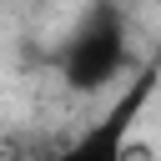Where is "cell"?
I'll return each mask as SVG.
<instances>
[{"label":"cell","instance_id":"obj_1","mask_svg":"<svg viewBox=\"0 0 161 161\" xmlns=\"http://www.w3.org/2000/svg\"><path fill=\"white\" fill-rule=\"evenodd\" d=\"M126 25H121V15L116 10H91L86 20H80V30L65 40V50H60V75L75 86V91H101V86H111L121 70H126Z\"/></svg>","mask_w":161,"mask_h":161},{"label":"cell","instance_id":"obj_2","mask_svg":"<svg viewBox=\"0 0 161 161\" xmlns=\"http://www.w3.org/2000/svg\"><path fill=\"white\" fill-rule=\"evenodd\" d=\"M156 75H161V60H146L131 80H126V96L101 116V121H91L70 146H60L50 161H126V151H131V131H136V116L146 111V101H151V91H156Z\"/></svg>","mask_w":161,"mask_h":161}]
</instances>
